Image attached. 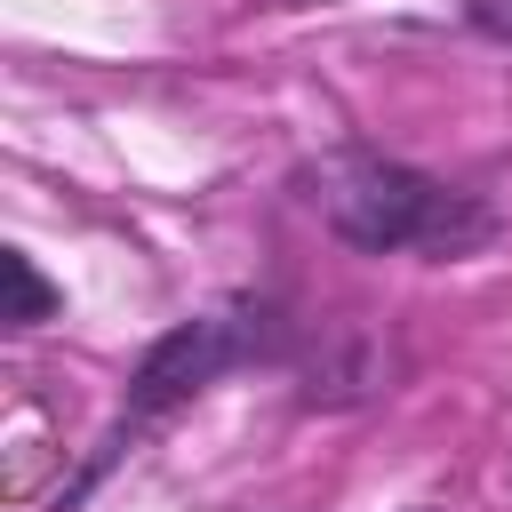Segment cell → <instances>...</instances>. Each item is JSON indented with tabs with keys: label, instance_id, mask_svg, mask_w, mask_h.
Here are the masks:
<instances>
[{
	"label": "cell",
	"instance_id": "3",
	"mask_svg": "<svg viewBox=\"0 0 512 512\" xmlns=\"http://www.w3.org/2000/svg\"><path fill=\"white\" fill-rule=\"evenodd\" d=\"M384 384V360H376V344L368 336H336L320 360H312V384H304V400H328V408H344V400H368Z\"/></svg>",
	"mask_w": 512,
	"mask_h": 512
},
{
	"label": "cell",
	"instance_id": "5",
	"mask_svg": "<svg viewBox=\"0 0 512 512\" xmlns=\"http://www.w3.org/2000/svg\"><path fill=\"white\" fill-rule=\"evenodd\" d=\"M472 24L488 40H512V0H472Z\"/></svg>",
	"mask_w": 512,
	"mask_h": 512
},
{
	"label": "cell",
	"instance_id": "2",
	"mask_svg": "<svg viewBox=\"0 0 512 512\" xmlns=\"http://www.w3.org/2000/svg\"><path fill=\"white\" fill-rule=\"evenodd\" d=\"M248 344H256V336H248V320H240V312H208V320L168 328V336L144 352V368H136L128 416H136V424H144V416H168L176 400H192L200 384H216Z\"/></svg>",
	"mask_w": 512,
	"mask_h": 512
},
{
	"label": "cell",
	"instance_id": "4",
	"mask_svg": "<svg viewBox=\"0 0 512 512\" xmlns=\"http://www.w3.org/2000/svg\"><path fill=\"white\" fill-rule=\"evenodd\" d=\"M8 288H16V312H8L16 328H32V320H48V304H56V296L40 288V272H32L24 256H8Z\"/></svg>",
	"mask_w": 512,
	"mask_h": 512
},
{
	"label": "cell",
	"instance_id": "1",
	"mask_svg": "<svg viewBox=\"0 0 512 512\" xmlns=\"http://www.w3.org/2000/svg\"><path fill=\"white\" fill-rule=\"evenodd\" d=\"M312 208L368 256L416 248V256H472L480 240H496V216L472 192H448L400 160L376 152H336L312 168Z\"/></svg>",
	"mask_w": 512,
	"mask_h": 512
}]
</instances>
